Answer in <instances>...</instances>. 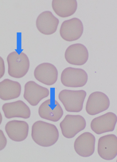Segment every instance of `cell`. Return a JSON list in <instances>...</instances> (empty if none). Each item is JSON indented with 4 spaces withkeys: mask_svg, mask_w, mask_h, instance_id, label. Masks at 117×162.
<instances>
[{
    "mask_svg": "<svg viewBox=\"0 0 117 162\" xmlns=\"http://www.w3.org/2000/svg\"><path fill=\"white\" fill-rule=\"evenodd\" d=\"M31 137L37 145L48 147L54 145L57 141L59 137V132L54 125L38 121L32 125Z\"/></svg>",
    "mask_w": 117,
    "mask_h": 162,
    "instance_id": "6da1fadb",
    "label": "cell"
},
{
    "mask_svg": "<svg viewBox=\"0 0 117 162\" xmlns=\"http://www.w3.org/2000/svg\"><path fill=\"white\" fill-rule=\"evenodd\" d=\"M7 60L8 73L11 77L16 78H22L29 70V60L27 56L23 52H11L8 55Z\"/></svg>",
    "mask_w": 117,
    "mask_h": 162,
    "instance_id": "7a4b0ae2",
    "label": "cell"
},
{
    "mask_svg": "<svg viewBox=\"0 0 117 162\" xmlns=\"http://www.w3.org/2000/svg\"><path fill=\"white\" fill-rule=\"evenodd\" d=\"M86 94V92L83 90L64 89L59 92L58 98L67 111L78 112L83 109Z\"/></svg>",
    "mask_w": 117,
    "mask_h": 162,
    "instance_id": "3957f363",
    "label": "cell"
},
{
    "mask_svg": "<svg viewBox=\"0 0 117 162\" xmlns=\"http://www.w3.org/2000/svg\"><path fill=\"white\" fill-rule=\"evenodd\" d=\"M59 125L63 135L71 138L85 128L86 122L81 115L67 114Z\"/></svg>",
    "mask_w": 117,
    "mask_h": 162,
    "instance_id": "277c9868",
    "label": "cell"
},
{
    "mask_svg": "<svg viewBox=\"0 0 117 162\" xmlns=\"http://www.w3.org/2000/svg\"><path fill=\"white\" fill-rule=\"evenodd\" d=\"M87 80V73L81 68L67 67L62 71L61 74V82L67 87H82L86 84Z\"/></svg>",
    "mask_w": 117,
    "mask_h": 162,
    "instance_id": "5b68a950",
    "label": "cell"
},
{
    "mask_svg": "<svg viewBox=\"0 0 117 162\" xmlns=\"http://www.w3.org/2000/svg\"><path fill=\"white\" fill-rule=\"evenodd\" d=\"M83 26L80 20L73 18L64 21L60 29L61 37L65 40L71 41L79 39L83 32Z\"/></svg>",
    "mask_w": 117,
    "mask_h": 162,
    "instance_id": "8992f818",
    "label": "cell"
},
{
    "mask_svg": "<svg viewBox=\"0 0 117 162\" xmlns=\"http://www.w3.org/2000/svg\"><path fill=\"white\" fill-rule=\"evenodd\" d=\"M110 106V100L105 93L95 91L91 93L87 101L86 110L91 115H94L107 110Z\"/></svg>",
    "mask_w": 117,
    "mask_h": 162,
    "instance_id": "52a82bcc",
    "label": "cell"
},
{
    "mask_svg": "<svg viewBox=\"0 0 117 162\" xmlns=\"http://www.w3.org/2000/svg\"><path fill=\"white\" fill-rule=\"evenodd\" d=\"M98 152L99 156L106 160L114 159L117 155V137L113 134L101 137L98 143Z\"/></svg>",
    "mask_w": 117,
    "mask_h": 162,
    "instance_id": "ba28073f",
    "label": "cell"
},
{
    "mask_svg": "<svg viewBox=\"0 0 117 162\" xmlns=\"http://www.w3.org/2000/svg\"><path fill=\"white\" fill-rule=\"evenodd\" d=\"M50 93L47 88L41 86L33 81L25 84L23 97L31 106H37L43 99L47 97Z\"/></svg>",
    "mask_w": 117,
    "mask_h": 162,
    "instance_id": "9c48e42d",
    "label": "cell"
},
{
    "mask_svg": "<svg viewBox=\"0 0 117 162\" xmlns=\"http://www.w3.org/2000/svg\"><path fill=\"white\" fill-rule=\"evenodd\" d=\"M117 120L115 114L108 112L93 119L91 122L90 127L98 134L112 131L115 128Z\"/></svg>",
    "mask_w": 117,
    "mask_h": 162,
    "instance_id": "30bf717a",
    "label": "cell"
},
{
    "mask_svg": "<svg viewBox=\"0 0 117 162\" xmlns=\"http://www.w3.org/2000/svg\"><path fill=\"white\" fill-rule=\"evenodd\" d=\"M38 114L42 118L54 122L59 120L63 114V110L57 100L49 99L43 102L38 109Z\"/></svg>",
    "mask_w": 117,
    "mask_h": 162,
    "instance_id": "8fae6325",
    "label": "cell"
},
{
    "mask_svg": "<svg viewBox=\"0 0 117 162\" xmlns=\"http://www.w3.org/2000/svg\"><path fill=\"white\" fill-rule=\"evenodd\" d=\"M95 138L89 132H85L80 135L74 142V149L76 153L83 157H88L94 152Z\"/></svg>",
    "mask_w": 117,
    "mask_h": 162,
    "instance_id": "7c38bea8",
    "label": "cell"
},
{
    "mask_svg": "<svg viewBox=\"0 0 117 162\" xmlns=\"http://www.w3.org/2000/svg\"><path fill=\"white\" fill-rule=\"evenodd\" d=\"M34 75L39 82L50 86L56 82L58 71L53 64L48 63H44L36 67L34 70Z\"/></svg>",
    "mask_w": 117,
    "mask_h": 162,
    "instance_id": "4fadbf2b",
    "label": "cell"
},
{
    "mask_svg": "<svg viewBox=\"0 0 117 162\" xmlns=\"http://www.w3.org/2000/svg\"><path fill=\"white\" fill-rule=\"evenodd\" d=\"M89 56L87 49L82 44L76 43L69 46L65 53L66 61L69 64L82 65L87 61Z\"/></svg>",
    "mask_w": 117,
    "mask_h": 162,
    "instance_id": "5bb4252c",
    "label": "cell"
},
{
    "mask_svg": "<svg viewBox=\"0 0 117 162\" xmlns=\"http://www.w3.org/2000/svg\"><path fill=\"white\" fill-rule=\"evenodd\" d=\"M59 23V20L49 11L41 13L36 20V26L42 33L49 35L55 33Z\"/></svg>",
    "mask_w": 117,
    "mask_h": 162,
    "instance_id": "9a60e30c",
    "label": "cell"
},
{
    "mask_svg": "<svg viewBox=\"0 0 117 162\" xmlns=\"http://www.w3.org/2000/svg\"><path fill=\"white\" fill-rule=\"evenodd\" d=\"M5 129L9 137L17 142L22 141L27 137L29 131V125L26 122L13 120L6 124Z\"/></svg>",
    "mask_w": 117,
    "mask_h": 162,
    "instance_id": "2e32d148",
    "label": "cell"
},
{
    "mask_svg": "<svg viewBox=\"0 0 117 162\" xmlns=\"http://www.w3.org/2000/svg\"><path fill=\"white\" fill-rule=\"evenodd\" d=\"M2 110L5 117L8 119L15 117L27 119L30 115L29 107L21 100L4 104Z\"/></svg>",
    "mask_w": 117,
    "mask_h": 162,
    "instance_id": "e0dca14e",
    "label": "cell"
},
{
    "mask_svg": "<svg viewBox=\"0 0 117 162\" xmlns=\"http://www.w3.org/2000/svg\"><path fill=\"white\" fill-rule=\"evenodd\" d=\"M21 87L19 82L8 79L0 82V98L8 100L17 98L20 94Z\"/></svg>",
    "mask_w": 117,
    "mask_h": 162,
    "instance_id": "ac0fdd59",
    "label": "cell"
},
{
    "mask_svg": "<svg viewBox=\"0 0 117 162\" xmlns=\"http://www.w3.org/2000/svg\"><path fill=\"white\" fill-rule=\"evenodd\" d=\"M52 7L58 15L65 17L75 13L77 9V3L76 0H53Z\"/></svg>",
    "mask_w": 117,
    "mask_h": 162,
    "instance_id": "d6986e66",
    "label": "cell"
},
{
    "mask_svg": "<svg viewBox=\"0 0 117 162\" xmlns=\"http://www.w3.org/2000/svg\"><path fill=\"white\" fill-rule=\"evenodd\" d=\"M7 143L6 138L3 131L0 129V151L3 149L5 147Z\"/></svg>",
    "mask_w": 117,
    "mask_h": 162,
    "instance_id": "ffe728a7",
    "label": "cell"
},
{
    "mask_svg": "<svg viewBox=\"0 0 117 162\" xmlns=\"http://www.w3.org/2000/svg\"><path fill=\"white\" fill-rule=\"evenodd\" d=\"M5 71L4 61L2 58L0 56V79L4 75Z\"/></svg>",
    "mask_w": 117,
    "mask_h": 162,
    "instance_id": "44dd1931",
    "label": "cell"
},
{
    "mask_svg": "<svg viewBox=\"0 0 117 162\" xmlns=\"http://www.w3.org/2000/svg\"><path fill=\"white\" fill-rule=\"evenodd\" d=\"M2 121V116L0 112V125L1 124Z\"/></svg>",
    "mask_w": 117,
    "mask_h": 162,
    "instance_id": "7402d4cb",
    "label": "cell"
}]
</instances>
